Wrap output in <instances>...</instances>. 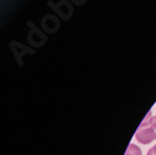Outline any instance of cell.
Masks as SVG:
<instances>
[{
  "instance_id": "cell-2",
  "label": "cell",
  "mask_w": 156,
  "mask_h": 155,
  "mask_svg": "<svg viewBox=\"0 0 156 155\" xmlns=\"http://www.w3.org/2000/svg\"><path fill=\"white\" fill-rule=\"evenodd\" d=\"M125 155H141V149L136 145V144H130L126 149V153Z\"/></svg>"
},
{
  "instance_id": "cell-3",
  "label": "cell",
  "mask_w": 156,
  "mask_h": 155,
  "mask_svg": "<svg viewBox=\"0 0 156 155\" xmlns=\"http://www.w3.org/2000/svg\"><path fill=\"white\" fill-rule=\"evenodd\" d=\"M150 125L152 126L154 132L156 133V115L155 116H151V118H150Z\"/></svg>"
},
{
  "instance_id": "cell-4",
  "label": "cell",
  "mask_w": 156,
  "mask_h": 155,
  "mask_svg": "<svg viewBox=\"0 0 156 155\" xmlns=\"http://www.w3.org/2000/svg\"><path fill=\"white\" fill-rule=\"evenodd\" d=\"M147 155H156V144H155L152 148H150V149H149Z\"/></svg>"
},
{
  "instance_id": "cell-1",
  "label": "cell",
  "mask_w": 156,
  "mask_h": 155,
  "mask_svg": "<svg viewBox=\"0 0 156 155\" xmlns=\"http://www.w3.org/2000/svg\"><path fill=\"white\" fill-rule=\"evenodd\" d=\"M150 118H151V114L149 113L146 115L145 120L142 121L139 126V129L136 130V134H135V138L139 143L141 144H150L152 140L156 139V133L154 132L152 126L150 125Z\"/></svg>"
}]
</instances>
